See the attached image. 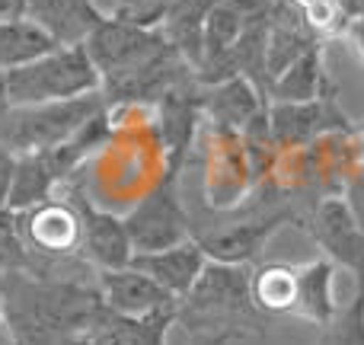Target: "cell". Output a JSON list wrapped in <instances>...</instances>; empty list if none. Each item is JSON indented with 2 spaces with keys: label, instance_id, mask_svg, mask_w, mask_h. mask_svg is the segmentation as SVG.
<instances>
[{
  "label": "cell",
  "instance_id": "6da1fadb",
  "mask_svg": "<svg viewBox=\"0 0 364 345\" xmlns=\"http://www.w3.org/2000/svg\"><path fill=\"white\" fill-rule=\"evenodd\" d=\"M176 323H182L188 333H205V329L237 336H243V329L259 333L262 320L252 301V278L240 265L205 262L198 282L179 301Z\"/></svg>",
  "mask_w": 364,
  "mask_h": 345
},
{
  "label": "cell",
  "instance_id": "7a4b0ae2",
  "mask_svg": "<svg viewBox=\"0 0 364 345\" xmlns=\"http://www.w3.org/2000/svg\"><path fill=\"white\" fill-rule=\"evenodd\" d=\"M102 90V77L87 45H58L55 51L6 74L10 106H42V102L77 100Z\"/></svg>",
  "mask_w": 364,
  "mask_h": 345
},
{
  "label": "cell",
  "instance_id": "3957f363",
  "mask_svg": "<svg viewBox=\"0 0 364 345\" xmlns=\"http://www.w3.org/2000/svg\"><path fill=\"white\" fill-rule=\"evenodd\" d=\"M106 93L77 96V100L42 102V106H4L0 109V144H6L13 154L48 151L74 138L90 119L102 115Z\"/></svg>",
  "mask_w": 364,
  "mask_h": 345
},
{
  "label": "cell",
  "instance_id": "277c9868",
  "mask_svg": "<svg viewBox=\"0 0 364 345\" xmlns=\"http://www.w3.org/2000/svg\"><path fill=\"white\" fill-rule=\"evenodd\" d=\"M83 45L102 77V90L128 83L173 48L160 26L147 29V26H132L122 19H102Z\"/></svg>",
  "mask_w": 364,
  "mask_h": 345
},
{
  "label": "cell",
  "instance_id": "5b68a950",
  "mask_svg": "<svg viewBox=\"0 0 364 345\" xmlns=\"http://www.w3.org/2000/svg\"><path fill=\"white\" fill-rule=\"evenodd\" d=\"M128 237H132L134 253H157L170 250L188 240V224L182 205L176 198V186H173V173L164 182L151 189L138 205L132 208V214L125 218Z\"/></svg>",
  "mask_w": 364,
  "mask_h": 345
},
{
  "label": "cell",
  "instance_id": "8992f818",
  "mask_svg": "<svg viewBox=\"0 0 364 345\" xmlns=\"http://www.w3.org/2000/svg\"><path fill=\"white\" fill-rule=\"evenodd\" d=\"M100 294L112 314L119 317H132V320H144L154 314H166L176 310L179 301L170 294L166 288H160L151 275L138 272L134 265L128 269H115V272H100Z\"/></svg>",
  "mask_w": 364,
  "mask_h": 345
},
{
  "label": "cell",
  "instance_id": "52a82bcc",
  "mask_svg": "<svg viewBox=\"0 0 364 345\" xmlns=\"http://www.w3.org/2000/svg\"><path fill=\"white\" fill-rule=\"evenodd\" d=\"M314 240L364 282V230L346 198H323L310 214Z\"/></svg>",
  "mask_w": 364,
  "mask_h": 345
},
{
  "label": "cell",
  "instance_id": "ba28073f",
  "mask_svg": "<svg viewBox=\"0 0 364 345\" xmlns=\"http://www.w3.org/2000/svg\"><path fill=\"white\" fill-rule=\"evenodd\" d=\"M77 218H80L83 250H87V259L96 269L115 272L132 265L134 246H132V237H128L125 221L102 211V208H93L83 198H77Z\"/></svg>",
  "mask_w": 364,
  "mask_h": 345
},
{
  "label": "cell",
  "instance_id": "9c48e42d",
  "mask_svg": "<svg viewBox=\"0 0 364 345\" xmlns=\"http://www.w3.org/2000/svg\"><path fill=\"white\" fill-rule=\"evenodd\" d=\"M342 115L336 109L333 93H323L310 102H272L269 106V128L275 144L282 147H294V144H307L314 141L320 132L333 125H342Z\"/></svg>",
  "mask_w": 364,
  "mask_h": 345
},
{
  "label": "cell",
  "instance_id": "30bf717a",
  "mask_svg": "<svg viewBox=\"0 0 364 345\" xmlns=\"http://www.w3.org/2000/svg\"><path fill=\"white\" fill-rule=\"evenodd\" d=\"M291 218V211H275L269 218H259V221H240V224H230L224 230H214L198 237V246L205 250V256L211 262H227V265H243L250 259H256L262 253L265 240Z\"/></svg>",
  "mask_w": 364,
  "mask_h": 345
},
{
  "label": "cell",
  "instance_id": "8fae6325",
  "mask_svg": "<svg viewBox=\"0 0 364 345\" xmlns=\"http://www.w3.org/2000/svg\"><path fill=\"white\" fill-rule=\"evenodd\" d=\"M205 262H208V256L198 246V240H186V243L170 246V250H157V253H134V259H132L134 269L151 275L176 301H182L192 291V285L198 282Z\"/></svg>",
  "mask_w": 364,
  "mask_h": 345
},
{
  "label": "cell",
  "instance_id": "7c38bea8",
  "mask_svg": "<svg viewBox=\"0 0 364 345\" xmlns=\"http://www.w3.org/2000/svg\"><path fill=\"white\" fill-rule=\"evenodd\" d=\"M23 16L38 23L58 45H80L102 23L93 0H26Z\"/></svg>",
  "mask_w": 364,
  "mask_h": 345
},
{
  "label": "cell",
  "instance_id": "4fadbf2b",
  "mask_svg": "<svg viewBox=\"0 0 364 345\" xmlns=\"http://www.w3.org/2000/svg\"><path fill=\"white\" fill-rule=\"evenodd\" d=\"M262 96L265 93L250 77H230L214 87H201V109H208V115L227 128H246L265 112Z\"/></svg>",
  "mask_w": 364,
  "mask_h": 345
},
{
  "label": "cell",
  "instance_id": "5bb4252c",
  "mask_svg": "<svg viewBox=\"0 0 364 345\" xmlns=\"http://www.w3.org/2000/svg\"><path fill=\"white\" fill-rule=\"evenodd\" d=\"M64 176L55 166L48 151H32V154H19L16 160V176H13V189H10V201L6 211L23 214L29 208L45 205V198L51 195V189L61 182Z\"/></svg>",
  "mask_w": 364,
  "mask_h": 345
},
{
  "label": "cell",
  "instance_id": "9a60e30c",
  "mask_svg": "<svg viewBox=\"0 0 364 345\" xmlns=\"http://www.w3.org/2000/svg\"><path fill=\"white\" fill-rule=\"evenodd\" d=\"M55 48L58 42L29 16L0 19V70L4 74L23 68V64H32L36 58L48 55Z\"/></svg>",
  "mask_w": 364,
  "mask_h": 345
},
{
  "label": "cell",
  "instance_id": "2e32d148",
  "mask_svg": "<svg viewBox=\"0 0 364 345\" xmlns=\"http://www.w3.org/2000/svg\"><path fill=\"white\" fill-rule=\"evenodd\" d=\"M294 314L307 317V320L329 327L333 317L339 314L333 301V262L329 259H316L310 265L297 269V307Z\"/></svg>",
  "mask_w": 364,
  "mask_h": 345
},
{
  "label": "cell",
  "instance_id": "e0dca14e",
  "mask_svg": "<svg viewBox=\"0 0 364 345\" xmlns=\"http://www.w3.org/2000/svg\"><path fill=\"white\" fill-rule=\"evenodd\" d=\"M323 87H326V74H323L320 48H314L272 80L269 96L275 102H310L323 93Z\"/></svg>",
  "mask_w": 364,
  "mask_h": 345
},
{
  "label": "cell",
  "instance_id": "ac0fdd59",
  "mask_svg": "<svg viewBox=\"0 0 364 345\" xmlns=\"http://www.w3.org/2000/svg\"><path fill=\"white\" fill-rule=\"evenodd\" d=\"M252 301L259 310L272 314H294L297 307V269L288 265H265L252 278Z\"/></svg>",
  "mask_w": 364,
  "mask_h": 345
},
{
  "label": "cell",
  "instance_id": "d6986e66",
  "mask_svg": "<svg viewBox=\"0 0 364 345\" xmlns=\"http://www.w3.org/2000/svg\"><path fill=\"white\" fill-rule=\"evenodd\" d=\"M74 230H80V218H70L58 205H38V211L32 214V233H36V243L45 253L64 250L74 237Z\"/></svg>",
  "mask_w": 364,
  "mask_h": 345
},
{
  "label": "cell",
  "instance_id": "ffe728a7",
  "mask_svg": "<svg viewBox=\"0 0 364 345\" xmlns=\"http://www.w3.org/2000/svg\"><path fill=\"white\" fill-rule=\"evenodd\" d=\"M320 345H364V282L358 297L342 314H336L329 327H323Z\"/></svg>",
  "mask_w": 364,
  "mask_h": 345
},
{
  "label": "cell",
  "instance_id": "44dd1931",
  "mask_svg": "<svg viewBox=\"0 0 364 345\" xmlns=\"http://www.w3.org/2000/svg\"><path fill=\"white\" fill-rule=\"evenodd\" d=\"M16 160L19 154H13L6 144H0V211L10 201V189H13V176H16Z\"/></svg>",
  "mask_w": 364,
  "mask_h": 345
},
{
  "label": "cell",
  "instance_id": "7402d4cb",
  "mask_svg": "<svg viewBox=\"0 0 364 345\" xmlns=\"http://www.w3.org/2000/svg\"><path fill=\"white\" fill-rule=\"evenodd\" d=\"M233 339H240V336L237 333H214V329H205V333H192V336H188L186 345H227Z\"/></svg>",
  "mask_w": 364,
  "mask_h": 345
},
{
  "label": "cell",
  "instance_id": "603a6c76",
  "mask_svg": "<svg viewBox=\"0 0 364 345\" xmlns=\"http://www.w3.org/2000/svg\"><path fill=\"white\" fill-rule=\"evenodd\" d=\"M348 208H352V214L358 218V224L364 230V179H355L352 189H348Z\"/></svg>",
  "mask_w": 364,
  "mask_h": 345
},
{
  "label": "cell",
  "instance_id": "cb8c5ba5",
  "mask_svg": "<svg viewBox=\"0 0 364 345\" xmlns=\"http://www.w3.org/2000/svg\"><path fill=\"white\" fill-rule=\"evenodd\" d=\"M336 4H339V10H342V16L346 19L364 16V0H336Z\"/></svg>",
  "mask_w": 364,
  "mask_h": 345
},
{
  "label": "cell",
  "instance_id": "d4e9b609",
  "mask_svg": "<svg viewBox=\"0 0 364 345\" xmlns=\"http://www.w3.org/2000/svg\"><path fill=\"white\" fill-rule=\"evenodd\" d=\"M348 36H352V42L358 45V51L364 55V16H358V19H348Z\"/></svg>",
  "mask_w": 364,
  "mask_h": 345
},
{
  "label": "cell",
  "instance_id": "484cf974",
  "mask_svg": "<svg viewBox=\"0 0 364 345\" xmlns=\"http://www.w3.org/2000/svg\"><path fill=\"white\" fill-rule=\"evenodd\" d=\"M10 16H23V10L16 4H10V0H0V19H10Z\"/></svg>",
  "mask_w": 364,
  "mask_h": 345
},
{
  "label": "cell",
  "instance_id": "4316f807",
  "mask_svg": "<svg viewBox=\"0 0 364 345\" xmlns=\"http://www.w3.org/2000/svg\"><path fill=\"white\" fill-rule=\"evenodd\" d=\"M10 106V93H6V74L0 70V109Z\"/></svg>",
  "mask_w": 364,
  "mask_h": 345
},
{
  "label": "cell",
  "instance_id": "83f0119b",
  "mask_svg": "<svg viewBox=\"0 0 364 345\" xmlns=\"http://www.w3.org/2000/svg\"><path fill=\"white\" fill-rule=\"evenodd\" d=\"M4 323H6V314H4V307H0V333H4Z\"/></svg>",
  "mask_w": 364,
  "mask_h": 345
},
{
  "label": "cell",
  "instance_id": "f1b7e54d",
  "mask_svg": "<svg viewBox=\"0 0 364 345\" xmlns=\"http://www.w3.org/2000/svg\"><path fill=\"white\" fill-rule=\"evenodd\" d=\"M10 4H16L19 10H26V0H10Z\"/></svg>",
  "mask_w": 364,
  "mask_h": 345
}]
</instances>
